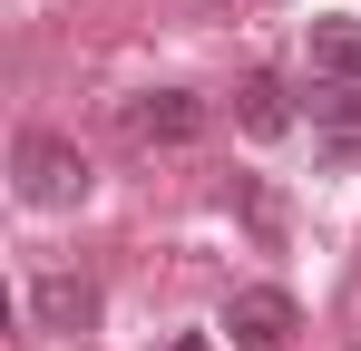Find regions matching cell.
I'll use <instances>...</instances> for the list:
<instances>
[{
    "mask_svg": "<svg viewBox=\"0 0 361 351\" xmlns=\"http://www.w3.org/2000/svg\"><path fill=\"white\" fill-rule=\"evenodd\" d=\"M10 176H20V205H39V215H59V205L88 195V156H78L68 137H49V127H30V137L10 147Z\"/></svg>",
    "mask_w": 361,
    "mask_h": 351,
    "instance_id": "obj_1",
    "label": "cell"
},
{
    "mask_svg": "<svg viewBox=\"0 0 361 351\" xmlns=\"http://www.w3.org/2000/svg\"><path fill=\"white\" fill-rule=\"evenodd\" d=\"M225 332H235V351H283L302 332V312H293V292L244 283V292H225Z\"/></svg>",
    "mask_w": 361,
    "mask_h": 351,
    "instance_id": "obj_2",
    "label": "cell"
},
{
    "mask_svg": "<svg viewBox=\"0 0 361 351\" xmlns=\"http://www.w3.org/2000/svg\"><path fill=\"white\" fill-rule=\"evenodd\" d=\"M127 137H137V147H195V137H205V98L147 88V98H127Z\"/></svg>",
    "mask_w": 361,
    "mask_h": 351,
    "instance_id": "obj_3",
    "label": "cell"
},
{
    "mask_svg": "<svg viewBox=\"0 0 361 351\" xmlns=\"http://www.w3.org/2000/svg\"><path fill=\"white\" fill-rule=\"evenodd\" d=\"M30 322H39V332H88V322H98V283H88V273H39V283H30Z\"/></svg>",
    "mask_w": 361,
    "mask_h": 351,
    "instance_id": "obj_4",
    "label": "cell"
},
{
    "mask_svg": "<svg viewBox=\"0 0 361 351\" xmlns=\"http://www.w3.org/2000/svg\"><path fill=\"white\" fill-rule=\"evenodd\" d=\"M302 117H312L322 137L361 147V78H312V88H302Z\"/></svg>",
    "mask_w": 361,
    "mask_h": 351,
    "instance_id": "obj_5",
    "label": "cell"
},
{
    "mask_svg": "<svg viewBox=\"0 0 361 351\" xmlns=\"http://www.w3.org/2000/svg\"><path fill=\"white\" fill-rule=\"evenodd\" d=\"M235 127H244V137H283V127H293L283 78H244V88H235Z\"/></svg>",
    "mask_w": 361,
    "mask_h": 351,
    "instance_id": "obj_6",
    "label": "cell"
},
{
    "mask_svg": "<svg viewBox=\"0 0 361 351\" xmlns=\"http://www.w3.org/2000/svg\"><path fill=\"white\" fill-rule=\"evenodd\" d=\"M312 78H361V20H312Z\"/></svg>",
    "mask_w": 361,
    "mask_h": 351,
    "instance_id": "obj_7",
    "label": "cell"
},
{
    "mask_svg": "<svg viewBox=\"0 0 361 351\" xmlns=\"http://www.w3.org/2000/svg\"><path fill=\"white\" fill-rule=\"evenodd\" d=\"M166 351H205V332H185V342H166Z\"/></svg>",
    "mask_w": 361,
    "mask_h": 351,
    "instance_id": "obj_8",
    "label": "cell"
}]
</instances>
